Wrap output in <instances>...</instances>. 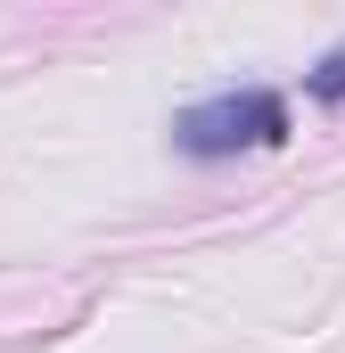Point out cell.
Instances as JSON below:
<instances>
[{"label": "cell", "mask_w": 345, "mask_h": 353, "mask_svg": "<svg viewBox=\"0 0 345 353\" xmlns=\"http://www.w3.org/2000/svg\"><path fill=\"white\" fill-rule=\"evenodd\" d=\"M172 132H181L189 157H230V148H255V140H288V99L279 90H222V99L189 107Z\"/></svg>", "instance_id": "6da1fadb"}, {"label": "cell", "mask_w": 345, "mask_h": 353, "mask_svg": "<svg viewBox=\"0 0 345 353\" xmlns=\"http://www.w3.org/2000/svg\"><path fill=\"white\" fill-rule=\"evenodd\" d=\"M313 99H345V50H329V58L313 66Z\"/></svg>", "instance_id": "7a4b0ae2"}]
</instances>
